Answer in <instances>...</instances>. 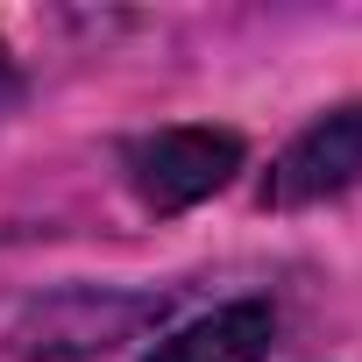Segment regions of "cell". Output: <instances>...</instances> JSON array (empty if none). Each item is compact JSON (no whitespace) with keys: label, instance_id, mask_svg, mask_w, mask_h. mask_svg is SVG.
Masks as SVG:
<instances>
[{"label":"cell","instance_id":"obj_5","mask_svg":"<svg viewBox=\"0 0 362 362\" xmlns=\"http://www.w3.org/2000/svg\"><path fill=\"white\" fill-rule=\"evenodd\" d=\"M22 93H29V78H22V64H15V50L0 43V114H15V107H22Z\"/></svg>","mask_w":362,"mask_h":362},{"label":"cell","instance_id":"obj_1","mask_svg":"<svg viewBox=\"0 0 362 362\" xmlns=\"http://www.w3.org/2000/svg\"><path fill=\"white\" fill-rule=\"evenodd\" d=\"M170 320V291L156 284H57L36 291L8 320V355L15 362H93L114 355Z\"/></svg>","mask_w":362,"mask_h":362},{"label":"cell","instance_id":"obj_4","mask_svg":"<svg viewBox=\"0 0 362 362\" xmlns=\"http://www.w3.org/2000/svg\"><path fill=\"white\" fill-rule=\"evenodd\" d=\"M270 341H277V305L270 298H228L185 327L156 334L142 362H263Z\"/></svg>","mask_w":362,"mask_h":362},{"label":"cell","instance_id":"obj_3","mask_svg":"<svg viewBox=\"0 0 362 362\" xmlns=\"http://www.w3.org/2000/svg\"><path fill=\"white\" fill-rule=\"evenodd\" d=\"M355 177H362V100H341L277 149V163L263 177V206H320V199L348 192Z\"/></svg>","mask_w":362,"mask_h":362},{"label":"cell","instance_id":"obj_2","mask_svg":"<svg viewBox=\"0 0 362 362\" xmlns=\"http://www.w3.org/2000/svg\"><path fill=\"white\" fill-rule=\"evenodd\" d=\"M242 163H249L242 128H214V121L149 128V135L121 142V177L149 214H185V206L214 199L221 185H235Z\"/></svg>","mask_w":362,"mask_h":362}]
</instances>
